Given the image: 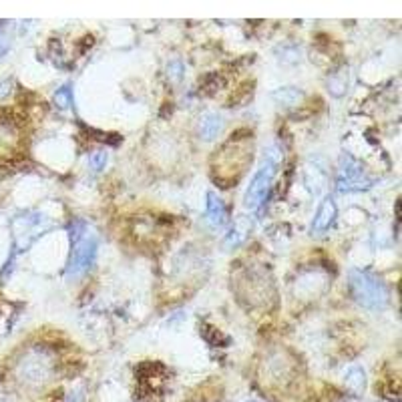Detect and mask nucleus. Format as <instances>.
I'll return each mask as SVG.
<instances>
[{
  "label": "nucleus",
  "instance_id": "nucleus-1",
  "mask_svg": "<svg viewBox=\"0 0 402 402\" xmlns=\"http://www.w3.org/2000/svg\"><path fill=\"white\" fill-rule=\"evenodd\" d=\"M350 282V292L352 298L356 300L358 306L366 310H384L390 302L387 284L376 278L372 273L362 272V270H352L348 275Z\"/></svg>",
  "mask_w": 402,
  "mask_h": 402
},
{
  "label": "nucleus",
  "instance_id": "nucleus-14",
  "mask_svg": "<svg viewBox=\"0 0 402 402\" xmlns=\"http://www.w3.org/2000/svg\"><path fill=\"white\" fill-rule=\"evenodd\" d=\"M221 86H223V79H221L219 74H207V77L201 81V91L207 93V95H214Z\"/></svg>",
  "mask_w": 402,
  "mask_h": 402
},
{
  "label": "nucleus",
  "instance_id": "nucleus-17",
  "mask_svg": "<svg viewBox=\"0 0 402 402\" xmlns=\"http://www.w3.org/2000/svg\"><path fill=\"white\" fill-rule=\"evenodd\" d=\"M6 51H8V46H6V43H4V41L0 39V57H2V55H4Z\"/></svg>",
  "mask_w": 402,
  "mask_h": 402
},
{
  "label": "nucleus",
  "instance_id": "nucleus-5",
  "mask_svg": "<svg viewBox=\"0 0 402 402\" xmlns=\"http://www.w3.org/2000/svg\"><path fill=\"white\" fill-rule=\"evenodd\" d=\"M44 216L41 214H22L15 219V238L16 244H20L18 249H27L30 244H34V240H39L44 231L48 230V226H41Z\"/></svg>",
  "mask_w": 402,
  "mask_h": 402
},
{
  "label": "nucleus",
  "instance_id": "nucleus-15",
  "mask_svg": "<svg viewBox=\"0 0 402 402\" xmlns=\"http://www.w3.org/2000/svg\"><path fill=\"white\" fill-rule=\"evenodd\" d=\"M105 165H107V153H105V151H97V153H93V155L89 157V169H91V171H103Z\"/></svg>",
  "mask_w": 402,
  "mask_h": 402
},
{
  "label": "nucleus",
  "instance_id": "nucleus-3",
  "mask_svg": "<svg viewBox=\"0 0 402 402\" xmlns=\"http://www.w3.org/2000/svg\"><path fill=\"white\" fill-rule=\"evenodd\" d=\"M372 186V179L368 173L362 169L356 159L344 153L338 163V177H336V187L340 193H350V191H362Z\"/></svg>",
  "mask_w": 402,
  "mask_h": 402
},
{
  "label": "nucleus",
  "instance_id": "nucleus-16",
  "mask_svg": "<svg viewBox=\"0 0 402 402\" xmlns=\"http://www.w3.org/2000/svg\"><path fill=\"white\" fill-rule=\"evenodd\" d=\"M167 72H169V77L173 79V83H177L179 79H181V72H183V65L179 63V60H171L169 65H167Z\"/></svg>",
  "mask_w": 402,
  "mask_h": 402
},
{
  "label": "nucleus",
  "instance_id": "nucleus-13",
  "mask_svg": "<svg viewBox=\"0 0 402 402\" xmlns=\"http://www.w3.org/2000/svg\"><path fill=\"white\" fill-rule=\"evenodd\" d=\"M55 105L58 109H69L72 105V89L69 85H63L55 93Z\"/></svg>",
  "mask_w": 402,
  "mask_h": 402
},
{
  "label": "nucleus",
  "instance_id": "nucleus-7",
  "mask_svg": "<svg viewBox=\"0 0 402 402\" xmlns=\"http://www.w3.org/2000/svg\"><path fill=\"white\" fill-rule=\"evenodd\" d=\"M336 216H338V209H336V201L332 197H324L320 207H318L316 216L312 219V231L314 233H324L328 231L334 226L336 221Z\"/></svg>",
  "mask_w": 402,
  "mask_h": 402
},
{
  "label": "nucleus",
  "instance_id": "nucleus-4",
  "mask_svg": "<svg viewBox=\"0 0 402 402\" xmlns=\"http://www.w3.org/2000/svg\"><path fill=\"white\" fill-rule=\"evenodd\" d=\"M275 165H278V161H275V157L270 155V157L261 163V167L256 171L254 179L249 181L247 191H245V207H247V209H258L259 205L266 201L268 193H270V187H272L273 183Z\"/></svg>",
  "mask_w": 402,
  "mask_h": 402
},
{
  "label": "nucleus",
  "instance_id": "nucleus-11",
  "mask_svg": "<svg viewBox=\"0 0 402 402\" xmlns=\"http://www.w3.org/2000/svg\"><path fill=\"white\" fill-rule=\"evenodd\" d=\"M344 382L348 390H352L354 394H362V392H364V387H366V372H364V368L352 366V368L346 372Z\"/></svg>",
  "mask_w": 402,
  "mask_h": 402
},
{
  "label": "nucleus",
  "instance_id": "nucleus-2",
  "mask_svg": "<svg viewBox=\"0 0 402 402\" xmlns=\"http://www.w3.org/2000/svg\"><path fill=\"white\" fill-rule=\"evenodd\" d=\"M71 259H69V266H67V275L69 278L89 270L93 266L95 258H97V247H99L97 238L86 230L83 221H74V226L71 228Z\"/></svg>",
  "mask_w": 402,
  "mask_h": 402
},
{
  "label": "nucleus",
  "instance_id": "nucleus-12",
  "mask_svg": "<svg viewBox=\"0 0 402 402\" xmlns=\"http://www.w3.org/2000/svg\"><path fill=\"white\" fill-rule=\"evenodd\" d=\"M302 97H304V93L298 91V89H294V86H284V89H280V91L273 93V99L278 100V103H282V105H287V107L298 105Z\"/></svg>",
  "mask_w": 402,
  "mask_h": 402
},
{
  "label": "nucleus",
  "instance_id": "nucleus-6",
  "mask_svg": "<svg viewBox=\"0 0 402 402\" xmlns=\"http://www.w3.org/2000/svg\"><path fill=\"white\" fill-rule=\"evenodd\" d=\"M18 374H20L22 380H29V382L44 380L51 374V358L46 354L34 352L27 358H22L20 366H18Z\"/></svg>",
  "mask_w": 402,
  "mask_h": 402
},
{
  "label": "nucleus",
  "instance_id": "nucleus-9",
  "mask_svg": "<svg viewBox=\"0 0 402 402\" xmlns=\"http://www.w3.org/2000/svg\"><path fill=\"white\" fill-rule=\"evenodd\" d=\"M249 231H252V219L245 216L238 217L230 233L226 235V247L231 249V247H238V245L244 244L245 238L249 235Z\"/></svg>",
  "mask_w": 402,
  "mask_h": 402
},
{
  "label": "nucleus",
  "instance_id": "nucleus-8",
  "mask_svg": "<svg viewBox=\"0 0 402 402\" xmlns=\"http://www.w3.org/2000/svg\"><path fill=\"white\" fill-rule=\"evenodd\" d=\"M205 219L212 223V228H223L228 223V212L226 203L217 193H207V209H205Z\"/></svg>",
  "mask_w": 402,
  "mask_h": 402
},
{
  "label": "nucleus",
  "instance_id": "nucleus-10",
  "mask_svg": "<svg viewBox=\"0 0 402 402\" xmlns=\"http://www.w3.org/2000/svg\"><path fill=\"white\" fill-rule=\"evenodd\" d=\"M223 129V117L217 113H209L200 121V137L203 141H214Z\"/></svg>",
  "mask_w": 402,
  "mask_h": 402
}]
</instances>
